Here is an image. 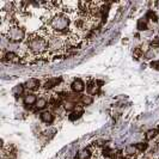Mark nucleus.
Wrapping results in <instances>:
<instances>
[{"mask_svg":"<svg viewBox=\"0 0 159 159\" xmlns=\"http://www.w3.org/2000/svg\"><path fill=\"white\" fill-rule=\"evenodd\" d=\"M68 49H70V46H68L67 35L50 32V35L48 37V50H49L50 57L56 59L57 56L59 57L65 56L67 54Z\"/></svg>","mask_w":159,"mask_h":159,"instance_id":"obj_1","label":"nucleus"},{"mask_svg":"<svg viewBox=\"0 0 159 159\" xmlns=\"http://www.w3.org/2000/svg\"><path fill=\"white\" fill-rule=\"evenodd\" d=\"M44 26H47L50 32L67 35L71 31L72 28V16L68 13H65V12L54 13L50 22Z\"/></svg>","mask_w":159,"mask_h":159,"instance_id":"obj_2","label":"nucleus"},{"mask_svg":"<svg viewBox=\"0 0 159 159\" xmlns=\"http://www.w3.org/2000/svg\"><path fill=\"white\" fill-rule=\"evenodd\" d=\"M26 32L24 30L22 26H19L18 24H15V25H12L10 29H8V31L5 34V39H7L8 41H11V42H13V43H23L25 39H26Z\"/></svg>","mask_w":159,"mask_h":159,"instance_id":"obj_3","label":"nucleus"},{"mask_svg":"<svg viewBox=\"0 0 159 159\" xmlns=\"http://www.w3.org/2000/svg\"><path fill=\"white\" fill-rule=\"evenodd\" d=\"M123 154H125L126 159H135L138 157H140V156H143L140 152L138 151L135 145H128V146H126V148L123 151Z\"/></svg>","mask_w":159,"mask_h":159,"instance_id":"obj_4","label":"nucleus"},{"mask_svg":"<svg viewBox=\"0 0 159 159\" xmlns=\"http://www.w3.org/2000/svg\"><path fill=\"white\" fill-rule=\"evenodd\" d=\"M85 88H86L85 83L80 79V78H75V79H73V81H72L71 85H70L71 91L72 92H74V93H80V92H83V91L85 90Z\"/></svg>","mask_w":159,"mask_h":159,"instance_id":"obj_5","label":"nucleus"},{"mask_svg":"<svg viewBox=\"0 0 159 159\" xmlns=\"http://www.w3.org/2000/svg\"><path fill=\"white\" fill-rule=\"evenodd\" d=\"M2 61L10 64H17V62H22V59L15 52H6L2 53Z\"/></svg>","mask_w":159,"mask_h":159,"instance_id":"obj_6","label":"nucleus"},{"mask_svg":"<svg viewBox=\"0 0 159 159\" xmlns=\"http://www.w3.org/2000/svg\"><path fill=\"white\" fill-rule=\"evenodd\" d=\"M62 83V78H50V79H48L44 84H43V89L48 91V90H52V89H55L57 86H60V84Z\"/></svg>","mask_w":159,"mask_h":159,"instance_id":"obj_7","label":"nucleus"},{"mask_svg":"<svg viewBox=\"0 0 159 159\" xmlns=\"http://www.w3.org/2000/svg\"><path fill=\"white\" fill-rule=\"evenodd\" d=\"M99 83L95 79H90L88 81V84H86V91H88V95L92 96V95H96L97 92H98V90H99Z\"/></svg>","mask_w":159,"mask_h":159,"instance_id":"obj_8","label":"nucleus"},{"mask_svg":"<svg viewBox=\"0 0 159 159\" xmlns=\"http://www.w3.org/2000/svg\"><path fill=\"white\" fill-rule=\"evenodd\" d=\"M24 86H25L26 90H29V91H37V90H40V88H41V83L39 79L31 78V79H28L25 81Z\"/></svg>","mask_w":159,"mask_h":159,"instance_id":"obj_9","label":"nucleus"},{"mask_svg":"<svg viewBox=\"0 0 159 159\" xmlns=\"http://www.w3.org/2000/svg\"><path fill=\"white\" fill-rule=\"evenodd\" d=\"M83 114H84V107L83 105H78L73 111L70 112L68 120L70 121H77V120H79L83 116Z\"/></svg>","mask_w":159,"mask_h":159,"instance_id":"obj_10","label":"nucleus"},{"mask_svg":"<svg viewBox=\"0 0 159 159\" xmlns=\"http://www.w3.org/2000/svg\"><path fill=\"white\" fill-rule=\"evenodd\" d=\"M40 117H41V121H42L43 123H46V125H50V123L54 122V114H53V111H50V110H44V111H42L40 115Z\"/></svg>","mask_w":159,"mask_h":159,"instance_id":"obj_11","label":"nucleus"},{"mask_svg":"<svg viewBox=\"0 0 159 159\" xmlns=\"http://www.w3.org/2000/svg\"><path fill=\"white\" fill-rule=\"evenodd\" d=\"M91 158H92V148H91V146L80 150L78 152V154H77V159H91Z\"/></svg>","mask_w":159,"mask_h":159,"instance_id":"obj_12","label":"nucleus"},{"mask_svg":"<svg viewBox=\"0 0 159 159\" xmlns=\"http://www.w3.org/2000/svg\"><path fill=\"white\" fill-rule=\"evenodd\" d=\"M23 102L26 107H31V105H35L36 102H37V97L35 93H28V95L24 96Z\"/></svg>","mask_w":159,"mask_h":159,"instance_id":"obj_13","label":"nucleus"},{"mask_svg":"<svg viewBox=\"0 0 159 159\" xmlns=\"http://www.w3.org/2000/svg\"><path fill=\"white\" fill-rule=\"evenodd\" d=\"M136 28L139 31H145L148 29V18L145 16L141 17L139 20H138V24H136Z\"/></svg>","mask_w":159,"mask_h":159,"instance_id":"obj_14","label":"nucleus"},{"mask_svg":"<svg viewBox=\"0 0 159 159\" xmlns=\"http://www.w3.org/2000/svg\"><path fill=\"white\" fill-rule=\"evenodd\" d=\"M47 105H48V99L46 97H39L37 98V102L35 104L36 109H39V110H43Z\"/></svg>","mask_w":159,"mask_h":159,"instance_id":"obj_15","label":"nucleus"},{"mask_svg":"<svg viewBox=\"0 0 159 159\" xmlns=\"http://www.w3.org/2000/svg\"><path fill=\"white\" fill-rule=\"evenodd\" d=\"M92 102H93V98H92V96H90V95L80 96V102H79L80 105H83V107H86V105H90V104H92Z\"/></svg>","mask_w":159,"mask_h":159,"instance_id":"obj_16","label":"nucleus"},{"mask_svg":"<svg viewBox=\"0 0 159 159\" xmlns=\"http://www.w3.org/2000/svg\"><path fill=\"white\" fill-rule=\"evenodd\" d=\"M136 146V148H138V151L140 152L141 154H145L146 153V151H147V148H148V143H138L135 145Z\"/></svg>","mask_w":159,"mask_h":159,"instance_id":"obj_17","label":"nucleus"},{"mask_svg":"<svg viewBox=\"0 0 159 159\" xmlns=\"http://www.w3.org/2000/svg\"><path fill=\"white\" fill-rule=\"evenodd\" d=\"M157 135H158V130L157 129H151V130H148L146 133L145 138H146V140H153Z\"/></svg>","mask_w":159,"mask_h":159,"instance_id":"obj_18","label":"nucleus"},{"mask_svg":"<svg viewBox=\"0 0 159 159\" xmlns=\"http://www.w3.org/2000/svg\"><path fill=\"white\" fill-rule=\"evenodd\" d=\"M24 90H25V86H24V85H22V84H19V85H17L16 88L13 89V93H15V96L23 95Z\"/></svg>","mask_w":159,"mask_h":159,"instance_id":"obj_19","label":"nucleus"},{"mask_svg":"<svg viewBox=\"0 0 159 159\" xmlns=\"http://www.w3.org/2000/svg\"><path fill=\"white\" fill-rule=\"evenodd\" d=\"M133 55H134L135 59H140L141 56H143V49H141L140 46L134 48V50H133Z\"/></svg>","mask_w":159,"mask_h":159,"instance_id":"obj_20","label":"nucleus"},{"mask_svg":"<svg viewBox=\"0 0 159 159\" xmlns=\"http://www.w3.org/2000/svg\"><path fill=\"white\" fill-rule=\"evenodd\" d=\"M154 55H156V53H154V50L151 48L148 52H146V53L143 54V57H145L146 60H151L152 57H154Z\"/></svg>","mask_w":159,"mask_h":159,"instance_id":"obj_21","label":"nucleus"},{"mask_svg":"<svg viewBox=\"0 0 159 159\" xmlns=\"http://www.w3.org/2000/svg\"><path fill=\"white\" fill-rule=\"evenodd\" d=\"M146 17H147V18H150L152 22H154V23H157V22H158V17H157V15H156V12H153V11H150Z\"/></svg>","mask_w":159,"mask_h":159,"instance_id":"obj_22","label":"nucleus"},{"mask_svg":"<svg viewBox=\"0 0 159 159\" xmlns=\"http://www.w3.org/2000/svg\"><path fill=\"white\" fill-rule=\"evenodd\" d=\"M151 67H152V68H154V70H158V71H159V60H158V61H154V62H152Z\"/></svg>","mask_w":159,"mask_h":159,"instance_id":"obj_23","label":"nucleus"},{"mask_svg":"<svg viewBox=\"0 0 159 159\" xmlns=\"http://www.w3.org/2000/svg\"><path fill=\"white\" fill-rule=\"evenodd\" d=\"M158 48H159V44H158Z\"/></svg>","mask_w":159,"mask_h":159,"instance_id":"obj_24","label":"nucleus"}]
</instances>
